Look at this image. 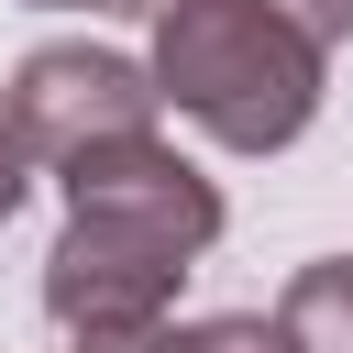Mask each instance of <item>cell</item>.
Masks as SVG:
<instances>
[{"instance_id":"9c48e42d","label":"cell","mask_w":353,"mask_h":353,"mask_svg":"<svg viewBox=\"0 0 353 353\" xmlns=\"http://www.w3.org/2000/svg\"><path fill=\"white\" fill-rule=\"evenodd\" d=\"M110 11H132V22H176L188 0H110Z\"/></svg>"},{"instance_id":"52a82bcc","label":"cell","mask_w":353,"mask_h":353,"mask_svg":"<svg viewBox=\"0 0 353 353\" xmlns=\"http://www.w3.org/2000/svg\"><path fill=\"white\" fill-rule=\"evenodd\" d=\"M22 188H33V154H22V132L0 121V232H11V210H22Z\"/></svg>"},{"instance_id":"30bf717a","label":"cell","mask_w":353,"mask_h":353,"mask_svg":"<svg viewBox=\"0 0 353 353\" xmlns=\"http://www.w3.org/2000/svg\"><path fill=\"white\" fill-rule=\"evenodd\" d=\"M33 11H88V0H33ZM99 11H110V0H99Z\"/></svg>"},{"instance_id":"3957f363","label":"cell","mask_w":353,"mask_h":353,"mask_svg":"<svg viewBox=\"0 0 353 353\" xmlns=\"http://www.w3.org/2000/svg\"><path fill=\"white\" fill-rule=\"evenodd\" d=\"M154 110H165L154 66H132V55H110V44H33V55L11 66V88H0V121H11L22 154L55 165V176L88 165V154L154 143Z\"/></svg>"},{"instance_id":"5b68a950","label":"cell","mask_w":353,"mask_h":353,"mask_svg":"<svg viewBox=\"0 0 353 353\" xmlns=\"http://www.w3.org/2000/svg\"><path fill=\"white\" fill-rule=\"evenodd\" d=\"M165 353H298V331H287V320H265V309H221V320L165 331Z\"/></svg>"},{"instance_id":"6da1fadb","label":"cell","mask_w":353,"mask_h":353,"mask_svg":"<svg viewBox=\"0 0 353 353\" xmlns=\"http://www.w3.org/2000/svg\"><path fill=\"white\" fill-rule=\"evenodd\" d=\"M66 188V232L44 243V320L66 342L99 331H165L176 276L221 243V188L176 154V143H121L55 176Z\"/></svg>"},{"instance_id":"277c9868","label":"cell","mask_w":353,"mask_h":353,"mask_svg":"<svg viewBox=\"0 0 353 353\" xmlns=\"http://www.w3.org/2000/svg\"><path fill=\"white\" fill-rule=\"evenodd\" d=\"M276 320L298 331V353H353V254L298 265V276H287V298H276Z\"/></svg>"},{"instance_id":"ba28073f","label":"cell","mask_w":353,"mask_h":353,"mask_svg":"<svg viewBox=\"0 0 353 353\" xmlns=\"http://www.w3.org/2000/svg\"><path fill=\"white\" fill-rule=\"evenodd\" d=\"M77 353H165V331H99V342H77Z\"/></svg>"},{"instance_id":"7a4b0ae2","label":"cell","mask_w":353,"mask_h":353,"mask_svg":"<svg viewBox=\"0 0 353 353\" xmlns=\"http://www.w3.org/2000/svg\"><path fill=\"white\" fill-rule=\"evenodd\" d=\"M154 88L232 154H287L320 121V44L276 0H188L154 22Z\"/></svg>"},{"instance_id":"8992f818","label":"cell","mask_w":353,"mask_h":353,"mask_svg":"<svg viewBox=\"0 0 353 353\" xmlns=\"http://www.w3.org/2000/svg\"><path fill=\"white\" fill-rule=\"evenodd\" d=\"M276 11H287V22H298V33L320 44V55H331V44L353 33V0H276Z\"/></svg>"}]
</instances>
